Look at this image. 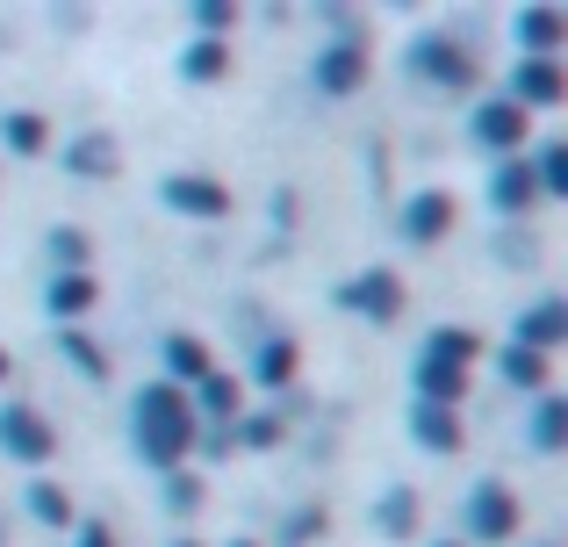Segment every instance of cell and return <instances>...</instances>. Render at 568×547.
Instances as JSON below:
<instances>
[{
	"label": "cell",
	"mask_w": 568,
	"mask_h": 547,
	"mask_svg": "<svg viewBox=\"0 0 568 547\" xmlns=\"http://www.w3.org/2000/svg\"><path fill=\"white\" fill-rule=\"evenodd\" d=\"M130 439H138V454L166 476V468H181L194 454V439H202V418H194L187 389H173V382H144L138 404H130Z\"/></svg>",
	"instance_id": "cell-1"
},
{
	"label": "cell",
	"mask_w": 568,
	"mask_h": 547,
	"mask_svg": "<svg viewBox=\"0 0 568 547\" xmlns=\"http://www.w3.org/2000/svg\"><path fill=\"white\" fill-rule=\"evenodd\" d=\"M460 519H468V540H483V547H504L518 534V519H526V505H518V490L504 476H483L468 490V505H460Z\"/></svg>",
	"instance_id": "cell-2"
},
{
	"label": "cell",
	"mask_w": 568,
	"mask_h": 547,
	"mask_svg": "<svg viewBox=\"0 0 568 547\" xmlns=\"http://www.w3.org/2000/svg\"><path fill=\"white\" fill-rule=\"evenodd\" d=\"M410 72H417V80H432V87H446V94H475V80H483L475 51H468V43H454V37H439V29L410 43Z\"/></svg>",
	"instance_id": "cell-3"
},
{
	"label": "cell",
	"mask_w": 568,
	"mask_h": 547,
	"mask_svg": "<svg viewBox=\"0 0 568 547\" xmlns=\"http://www.w3.org/2000/svg\"><path fill=\"white\" fill-rule=\"evenodd\" d=\"M0 454H8V462H22V468H43L58 454V425L43 418L37 404L8 396V404H0Z\"/></svg>",
	"instance_id": "cell-4"
},
{
	"label": "cell",
	"mask_w": 568,
	"mask_h": 547,
	"mask_svg": "<svg viewBox=\"0 0 568 547\" xmlns=\"http://www.w3.org/2000/svg\"><path fill=\"white\" fill-rule=\"evenodd\" d=\"M159 202H166L173 216H187V224H223V216H231V188L209 181V173H166V181H159Z\"/></svg>",
	"instance_id": "cell-5"
},
{
	"label": "cell",
	"mask_w": 568,
	"mask_h": 547,
	"mask_svg": "<svg viewBox=\"0 0 568 547\" xmlns=\"http://www.w3.org/2000/svg\"><path fill=\"white\" fill-rule=\"evenodd\" d=\"M338 310H353V317H367V324H396L403 317V281L388 267H367V274L338 281Z\"/></svg>",
	"instance_id": "cell-6"
},
{
	"label": "cell",
	"mask_w": 568,
	"mask_h": 547,
	"mask_svg": "<svg viewBox=\"0 0 568 547\" xmlns=\"http://www.w3.org/2000/svg\"><path fill=\"white\" fill-rule=\"evenodd\" d=\"M454 224H460V202L446 195V188H417V195L396 210V231H403L410 245H439Z\"/></svg>",
	"instance_id": "cell-7"
},
{
	"label": "cell",
	"mask_w": 568,
	"mask_h": 547,
	"mask_svg": "<svg viewBox=\"0 0 568 547\" xmlns=\"http://www.w3.org/2000/svg\"><path fill=\"white\" fill-rule=\"evenodd\" d=\"M526 130H532V115L518 109V101H504V94L475 109V144H483V152H497V159H518Z\"/></svg>",
	"instance_id": "cell-8"
},
{
	"label": "cell",
	"mask_w": 568,
	"mask_h": 547,
	"mask_svg": "<svg viewBox=\"0 0 568 547\" xmlns=\"http://www.w3.org/2000/svg\"><path fill=\"white\" fill-rule=\"evenodd\" d=\"M361 80H367V37L346 29V37H332L317 51V87H324V94H353Z\"/></svg>",
	"instance_id": "cell-9"
},
{
	"label": "cell",
	"mask_w": 568,
	"mask_h": 547,
	"mask_svg": "<svg viewBox=\"0 0 568 547\" xmlns=\"http://www.w3.org/2000/svg\"><path fill=\"white\" fill-rule=\"evenodd\" d=\"M568 94V80H561V65H555V58H518V65H511V94H504V101H518V109H555V101Z\"/></svg>",
	"instance_id": "cell-10"
},
{
	"label": "cell",
	"mask_w": 568,
	"mask_h": 547,
	"mask_svg": "<svg viewBox=\"0 0 568 547\" xmlns=\"http://www.w3.org/2000/svg\"><path fill=\"white\" fill-rule=\"evenodd\" d=\"M561 338H568V303H561V295H547V303H532L526 317L511 324V346L540 353V361H547V353L561 346Z\"/></svg>",
	"instance_id": "cell-11"
},
{
	"label": "cell",
	"mask_w": 568,
	"mask_h": 547,
	"mask_svg": "<svg viewBox=\"0 0 568 547\" xmlns=\"http://www.w3.org/2000/svg\"><path fill=\"white\" fill-rule=\"evenodd\" d=\"M65 173H80V181H115V173H123V144H115L109 130H80V138L65 144Z\"/></svg>",
	"instance_id": "cell-12"
},
{
	"label": "cell",
	"mask_w": 568,
	"mask_h": 547,
	"mask_svg": "<svg viewBox=\"0 0 568 547\" xmlns=\"http://www.w3.org/2000/svg\"><path fill=\"white\" fill-rule=\"evenodd\" d=\"M410 439H417L425 454H460V447H468V425H460V411L410 404Z\"/></svg>",
	"instance_id": "cell-13"
},
{
	"label": "cell",
	"mask_w": 568,
	"mask_h": 547,
	"mask_svg": "<svg viewBox=\"0 0 568 547\" xmlns=\"http://www.w3.org/2000/svg\"><path fill=\"white\" fill-rule=\"evenodd\" d=\"M209 375V346L194 332H166L159 338V382H173V389H187V382Z\"/></svg>",
	"instance_id": "cell-14"
},
{
	"label": "cell",
	"mask_w": 568,
	"mask_h": 547,
	"mask_svg": "<svg viewBox=\"0 0 568 547\" xmlns=\"http://www.w3.org/2000/svg\"><path fill=\"white\" fill-rule=\"evenodd\" d=\"M187 404H194V418H216L223 433H231V425H237V411H245V382H237V375H216V367H209V375L194 382V396H187Z\"/></svg>",
	"instance_id": "cell-15"
},
{
	"label": "cell",
	"mask_w": 568,
	"mask_h": 547,
	"mask_svg": "<svg viewBox=\"0 0 568 547\" xmlns=\"http://www.w3.org/2000/svg\"><path fill=\"white\" fill-rule=\"evenodd\" d=\"M94 303H101V281L94 274H51V281H43V310H51L58 324H80Z\"/></svg>",
	"instance_id": "cell-16"
},
{
	"label": "cell",
	"mask_w": 568,
	"mask_h": 547,
	"mask_svg": "<svg viewBox=\"0 0 568 547\" xmlns=\"http://www.w3.org/2000/svg\"><path fill=\"white\" fill-rule=\"evenodd\" d=\"M489 202H497L504 216H526L532 202H540V188H532V166H526V159H497V166H489Z\"/></svg>",
	"instance_id": "cell-17"
},
{
	"label": "cell",
	"mask_w": 568,
	"mask_h": 547,
	"mask_svg": "<svg viewBox=\"0 0 568 547\" xmlns=\"http://www.w3.org/2000/svg\"><path fill=\"white\" fill-rule=\"evenodd\" d=\"M511 29H518V43H526V58H555L561 37H568V14L561 8H518Z\"/></svg>",
	"instance_id": "cell-18"
},
{
	"label": "cell",
	"mask_w": 568,
	"mask_h": 547,
	"mask_svg": "<svg viewBox=\"0 0 568 547\" xmlns=\"http://www.w3.org/2000/svg\"><path fill=\"white\" fill-rule=\"evenodd\" d=\"M295 361H303V353H295V338H288V332L260 338V353H252V382H260L266 396H281V389L295 382Z\"/></svg>",
	"instance_id": "cell-19"
},
{
	"label": "cell",
	"mask_w": 568,
	"mask_h": 547,
	"mask_svg": "<svg viewBox=\"0 0 568 547\" xmlns=\"http://www.w3.org/2000/svg\"><path fill=\"white\" fill-rule=\"evenodd\" d=\"M460 396H468V367H439V361H417V404L460 411Z\"/></svg>",
	"instance_id": "cell-20"
},
{
	"label": "cell",
	"mask_w": 568,
	"mask_h": 547,
	"mask_svg": "<svg viewBox=\"0 0 568 547\" xmlns=\"http://www.w3.org/2000/svg\"><path fill=\"white\" fill-rule=\"evenodd\" d=\"M375 534H382V540H410V534H417V490H410V483L382 490V505H375Z\"/></svg>",
	"instance_id": "cell-21"
},
{
	"label": "cell",
	"mask_w": 568,
	"mask_h": 547,
	"mask_svg": "<svg viewBox=\"0 0 568 547\" xmlns=\"http://www.w3.org/2000/svg\"><path fill=\"white\" fill-rule=\"evenodd\" d=\"M475 353H483V338H475L468 324H439V332L425 338V353H417V361H439V367H475Z\"/></svg>",
	"instance_id": "cell-22"
},
{
	"label": "cell",
	"mask_w": 568,
	"mask_h": 547,
	"mask_svg": "<svg viewBox=\"0 0 568 547\" xmlns=\"http://www.w3.org/2000/svg\"><path fill=\"white\" fill-rule=\"evenodd\" d=\"M0 144H8L14 159H37L43 144H51V123H43L37 109H8L0 115Z\"/></svg>",
	"instance_id": "cell-23"
},
{
	"label": "cell",
	"mask_w": 568,
	"mask_h": 547,
	"mask_svg": "<svg viewBox=\"0 0 568 547\" xmlns=\"http://www.w3.org/2000/svg\"><path fill=\"white\" fill-rule=\"evenodd\" d=\"M58 353H65V361L80 367L87 382H109V367H115V361H109V346H101L94 332H80V324H65V332H58Z\"/></svg>",
	"instance_id": "cell-24"
},
{
	"label": "cell",
	"mask_w": 568,
	"mask_h": 547,
	"mask_svg": "<svg viewBox=\"0 0 568 547\" xmlns=\"http://www.w3.org/2000/svg\"><path fill=\"white\" fill-rule=\"evenodd\" d=\"M532 447H540V454H561L568 447V396L540 389V411H532Z\"/></svg>",
	"instance_id": "cell-25"
},
{
	"label": "cell",
	"mask_w": 568,
	"mask_h": 547,
	"mask_svg": "<svg viewBox=\"0 0 568 547\" xmlns=\"http://www.w3.org/2000/svg\"><path fill=\"white\" fill-rule=\"evenodd\" d=\"M181 72H187L194 87H216V80H231V51H223L216 37H194L187 58H181Z\"/></svg>",
	"instance_id": "cell-26"
},
{
	"label": "cell",
	"mask_w": 568,
	"mask_h": 547,
	"mask_svg": "<svg viewBox=\"0 0 568 547\" xmlns=\"http://www.w3.org/2000/svg\"><path fill=\"white\" fill-rule=\"evenodd\" d=\"M526 166H532V188H540V202H547V195H568V144H540Z\"/></svg>",
	"instance_id": "cell-27"
},
{
	"label": "cell",
	"mask_w": 568,
	"mask_h": 547,
	"mask_svg": "<svg viewBox=\"0 0 568 547\" xmlns=\"http://www.w3.org/2000/svg\"><path fill=\"white\" fill-rule=\"evenodd\" d=\"M504 382H511V389H532V396H540V389H555V382H547V361H540V353H526V346H504Z\"/></svg>",
	"instance_id": "cell-28"
},
{
	"label": "cell",
	"mask_w": 568,
	"mask_h": 547,
	"mask_svg": "<svg viewBox=\"0 0 568 547\" xmlns=\"http://www.w3.org/2000/svg\"><path fill=\"white\" fill-rule=\"evenodd\" d=\"M29 519L58 534V526H72V497L58 490V483H43V476H37V483H29Z\"/></svg>",
	"instance_id": "cell-29"
},
{
	"label": "cell",
	"mask_w": 568,
	"mask_h": 547,
	"mask_svg": "<svg viewBox=\"0 0 568 547\" xmlns=\"http://www.w3.org/2000/svg\"><path fill=\"white\" fill-rule=\"evenodd\" d=\"M231 447H252V454L281 447V411H260V418H245V425L231 433Z\"/></svg>",
	"instance_id": "cell-30"
},
{
	"label": "cell",
	"mask_w": 568,
	"mask_h": 547,
	"mask_svg": "<svg viewBox=\"0 0 568 547\" xmlns=\"http://www.w3.org/2000/svg\"><path fill=\"white\" fill-rule=\"evenodd\" d=\"M51 260H58V274H87V239L80 231H51Z\"/></svg>",
	"instance_id": "cell-31"
},
{
	"label": "cell",
	"mask_w": 568,
	"mask_h": 547,
	"mask_svg": "<svg viewBox=\"0 0 568 547\" xmlns=\"http://www.w3.org/2000/svg\"><path fill=\"white\" fill-rule=\"evenodd\" d=\"M231 22H237V8H231V0H202V8H194V29H202V37H231Z\"/></svg>",
	"instance_id": "cell-32"
},
{
	"label": "cell",
	"mask_w": 568,
	"mask_h": 547,
	"mask_svg": "<svg viewBox=\"0 0 568 547\" xmlns=\"http://www.w3.org/2000/svg\"><path fill=\"white\" fill-rule=\"evenodd\" d=\"M159 483H166V505H173V511H194V505H202V483H194L187 468H166Z\"/></svg>",
	"instance_id": "cell-33"
},
{
	"label": "cell",
	"mask_w": 568,
	"mask_h": 547,
	"mask_svg": "<svg viewBox=\"0 0 568 547\" xmlns=\"http://www.w3.org/2000/svg\"><path fill=\"white\" fill-rule=\"evenodd\" d=\"M80 547H115V540H109V526H87V534H80Z\"/></svg>",
	"instance_id": "cell-34"
},
{
	"label": "cell",
	"mask_w": 568,
	"mask_h": 547,
	"mask_svg": "<svg viewBox=\"0 0 568 547\" xmlns=\"http://www.w3.org/2000/svg\"><path fill=\"white\" fill-rule=\"evenodd\" d=\"M432 547H468V540H432Z\"/></svg>",
	"instance_id": "cell-35"
},
{
	"label": "cell",
	"mask_w": 568,
	"mask_h": 547,
	"mask_svg": "<svg viewBox=\"0 0 568 547\" xmlns=\"http://www.w3.org/2000/svg\"><path fill=\"white\" fill-rule=\"evenodd\" d=\"M0 382H8V353H0Z\"/></svg>",
	"instance_id": "cell-36"
},
{
	"label": "cell",
	"mask_w": 568,
	"mask_h": 547,
	"mask_svg": "<svg viewBox=\"0 0 568 547\" xmlns=\"http://www.w3.org/2000/svg\"><path fill=\"white\" fill-rule=\"evenodd\" d=\"M231 547H260V540H231Z\"/></svg>",
	"instance_id": "cell-37"
},
{
	"label": "cell",
	"mask_w": 568,
	"mask_h": 547,
	"mask_svg": "<svg viewBox=\"0 0 568 547\" xmlns=\"http://www.w3.org/2000/svg\"><path fill=\"white\" fill-rule=\"evenodd\" d=\"M173 547H194V540H173Z\"/></svg>",
	"instance_id": "cell-38"
}]
</instances>
